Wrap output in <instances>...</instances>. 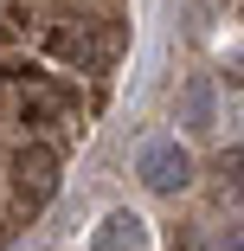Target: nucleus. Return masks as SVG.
Wrapping results in <instances>:
<instances>
[{
	"label": "nucleus",
	"mask_w": 244,
	"mask_h": 251,
	"mask_svg": "<svg viewBox=\"0 0 244 251\" xmlns=\"http://www.w3.org/2000/svg\"><path fill=\"white\" fill-rule=\"evenodd\" d=\"M13 110L26 129H71L77 123V97L65 84H45V77H20L13 84Z\"/></svg>",
	"instance_id": "obj_1"
},
{
	"label": "nucleus",
	"mask_w": 244,
	"mask_h": 251,
	"mask_svg": "<svg viewBox=\"0 0 244 251\" xmlns=\"http://www.w3.org/2000/svg\"><path fill=\"white\" fill-rule=\"evenodd\" d=\"M141 180H148L155 193H174V187H186L193 180V155H186V148H148V161H141Z\"/></svg>",
	"instance_id": "obj_4"
},
{
	"label": "nucleus",
	"mask_w": 244,
	"mask_h": 251,
	"mask_svg": "<svg viewBox=\"0 0 244 251\" xmlns=\"http://www.w3.org/2000/svg\"><path fill=\"white\" fill-rule=\"evenodd\" d=\"M90 251H148V226H141L135 213H110L103 226H96Z\"/></svg>",
	"instance_id": "obj_5"
},
{
	"label": "nucleus",
	"mask_w": 244,
	"mask_h": 251,
	"mask_svg": "<svg viewBox=\"0 0 244 251\" xmlns=\"http://www.w3.org/2000/svg\"><path fill=\"white\" fill-rule=\"evenodd\" d=\"M45 52L65 58V65H77V71H103L116 45H110V32H96L90 20H77V26L65 20V26H45Z\"/></svg>",
	"instance_id": "obj_2"
},
{
	"label": "nucleus",
	"mask_w": 244,
	"mask_h": 251,
	"mask_svg": "<svg viewBox=\"0 0 244 251\" xmlns=\"http://www.w3.org/2000/svg\"><path fill=\"white\" fill-rule=\"evenodd\" d=\"M7 174H13V187L26 193V213L39 206V200H52V193H58V155H52L45 142H26L20 155L7 161Z\"/></svg>",
	"instance_id": "obj_3"
}]
</instances>
